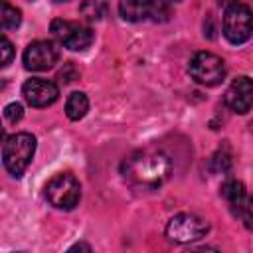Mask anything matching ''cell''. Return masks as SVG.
<instances>
[{"label":"cell","instance_id":"6da1fadb","mask_svg":"<svg viewBox=\"0 0 253 253\" xmlns=\"http://www.w3.org/2000/svg\"><path fill=\"white\" fill-rule=\"evenodd\" d=\"M170 158L162 152H136L123 164V174L140 188H158L170 176Z\"/></svg>","mask_w":253,"mask_h":253},{"label":"cell","instance_id":"7a4b0ae2","mask_svg":"<svg viewBox=\"0 0 253 253\" xmlns=\"http://www.w3.org/2000/svg\"><path fill=\"white\" fill-rule=\"evenodd\" d=\"M34 152H36V138L30 132H16L12 136H6L2 144V158L6 170L12 176L20 178L30 166Z\"/></svg>","mask_w":253,"mask_h":253},{"label":"cell","instance_id":"3957f363","mask_svg":"<svg viewBox=\"0 0 253 253\" xmlns=\"http://www.w3.org/2000/svg\"><path fill=\"white\" fill-rule=\"evenodd\" d=\"M45 198L57 210H73L81 198L79 180L69 172L55 174L45 186Z\"/></svg>","mask_w":253,"mask_h":253},{"label":"cell","instance_id":"277c9868","mask_svg":"<svg viewBox=\"0 0 253 253\" xmlns=\"http://www.w3.org/2000/svg\"><path fill=\"white\" fill-rule=\"evenodd\" d=\"M253 34V14L249 6L241 2H231L225 8L223 16V36L227 38L229 43L239 45L247 42Z\"/></svg>","mask_w":253,"mask_h":253},{"label":"cell","instance_id":"5b68a950","mask_svg":"<svg viewBox=\"0 0 253 253\" xmlns=\"http://www.w3.org/2000/svg\"><path fill=\"white\" fill-rule=\"evenodd\" d=\"M188 71L196 83L206 85V87H213V85H219L223 81L225 63L219 55H215L211 51H198L190 59Z\"/></svg>","mask_w":253,"mask_h":253},{"label":"cell","instance_id":"8992f818","mask_svg":"<svg viewBox=\"0 0 253 253\" xmlns=\"http://www.w3.org/2000/svg\"><path fill=\"white\" fill-rule=\"evenodd\" d=\"M210 225L206 219L194 213H178L166 225V237L174 243H190L208 233Z\"/></svg>","mask_w":253,"mask_h":253},{"label":"cell","instance_id":"52a82bcc","mask_svg":"<svg viewBox=\"0 0 253 253\" xmlns=\"http://www.w3.org/2000/svg\"><path fill=\"white\" fill-rule=\"evenodd\" d=\"M51 34L55 36V40L73 49V51H81L87 49L93 42V32L87 26H81L77 22H69V20H53L51 22Z\"/></svg>","mask_w":253,"mask_h":253},{"label":"cell","instance_id":"ba28073f","mask_svg":"<svg viewBox=\"0 0 253 253\" xmlns=\"http://www.w3.org/2000/svg\"><path fill=\"white\" fill-rule=\"evenodd\" d=\"M57 59H59V49L55 47V43L45 40L32 42L24 51V67L30 71H45L53 67Z\"/></svg>","mask_w":253,"mask_h":253},{"label":"cell","instance_id":"9c48e42d","mask_svg":"<svg viewBox=\"0 0 253 253\" xmlns=\"http://www.w3.org/2000/svg\"><path fill=\"white\" fill-rule=\"evenodd\" d=\"M223 101L233 113H239V115L247 113L253 107V81L247 75L235 77L227 87Z\"/></svg>","mask_w":253,"mask_h":253},{"label":"cell","instance_id":"30bf717a","mask_svg":"<svg viewBox=\"0 0 253 253\" xmlns=\"http://www.w3.org/2000/svg\"><path fill=\"white\" fill-rule=\"evenodd\" d=\"M22 95L32 107H47L59 97V89L49 79L32 77L22 85Z\"/></svg>","mask_w":253,"mask_h":253},{"label":"cell","instance_id":"8fae6325","mask_svg":"<svg viewBox=\"0 0 253 253\" xmlns=\"http://www.w3.org/2000/svg\"><path fill=\"white\" fill-rule=\"evenodd\" d=\"M119 12L126 22H140L150 16L158 20L162 6L158 0H119Z\"/></svg>","mask_w":253,"mask_h":253},{"label":"cell","instance_id":"7c38bea8","mask_svg":"<svg viewBox=\"0 0 253 253\" xmlns=\"http://www.w3.org/2000/svg\"><path fill=\"white\" fill-rule=\"evenodd\" d=\"M221 198L229 204V210L233 215H241V208L245 204V186L237 180H227L221 184V190H219Z\"/></svg>","mask_w":253,"mask_h":253},{"label":"cell","instance_id":"4fadbf2b","mask_svg":"<svg viewBox=\"0 0 253 253\" xmlns=\"http://www.w3.org/2000/svg\"><path fill=\"white\" fill-rule=\"evenodd\" d=\"M89 111V99L85 93L81 91H73L69 97H67V103H65V115L71 119V121H79L87 115Z\"/></svg>","mask_w":253,"mask_h":253},{"label":"cell","instance_id":"5bb4252c","mask_svg":"<svg viewBox=\"0 0 253 253\" xmlns=\"http://www.w3.org/2000/svg\"><path fill=\"white\" fill-rule=\"evenodd\" d=\"M107 0H83L79 12L87 22H99L103 20V16H107Z\"/></svg>","mask_w":253,"mask_h":253},{"label":"cell","instance_id":"9a60e30c","mask_svg":"<svg viewBox=\"0 0 253 253\" xmlns=\"http://www.w3.org/2000/svg\"><path fill=\"white\" fill-rule=\"evenodd\" d=\"M22 22V14L18 8L10 6L8 2H2V10H0V24H2V30H14L18 28Z\"/></svg>","mask_w":253,"mask_h":253},{"label":"cell","instance_id":"2e32d148","mask_svg":"<svg viewBox=\"0 0 253 253\" xmlns=\"http://www.w3.org/2000/svg\"><path fill=\"white\" fill-rule=\"evenodd\" d=\"M231 164H233V160H231V152L227 148H219L211 156V160H210V168H211L213 174H225V172H229Z\"/></svg>","mask_w":253,"mask_h":253},{"label":"cell","instance_id":"e0dca14e","mask_svg":"<svg viewBox=\"0 0 253 253\" xmlns=\"http://www.w3.org/2000/svg\"><path fill=\"white\" fill-rule=\"evenodd\" d=\"M4 117H6L8 123H18V121L24 117V109H22V105H20V103H10V105H6V109H4Z\"/></svg>","mask_w":253,"mask_h":253},{"label":"cell","instance_id":"ac0fdd59","mask_svg":"<svg viewBox=\"0 0 253 253\" xmlns=\"http://www.w3.org/2000/svg\"><path fill=\"white\" fill-rule=\"evenodd\" d=\"M241 217L247 229H253V196H249L241 208Z\"/></svg>","mask_w":253,"mask_h":253},{"label":"cell","instance_id":"d6986e66","mask_svg":"<svg viewBox=\"0 0 253 253\" xmlns=\"http://www.w3.org/2000/svg\"><path fill=\"white\" fill-rule=\"evenodd\" d=\"M0 49H2V67H8L10 61H12V55H14V47L10 43V40L6 36H2V42H0Z\"/></svg>","mask_w":253,"mask_h":253},{"label":"cell","instance_id":"ffe728a7","mask_svg":"<svg viewBox=\"0 0 253 253\" xmlns=\"http://www.w3.org/2000/svg\"><path fill=\"white\" fill-rule=\"evenodd\" d=\"M75 249H85V251H91V247H89V245H83V243H79V245H73V247H71V251H75Z\"/></svg>","mask_w":253,"mask_h":253},{"label":"cell","instance_id":"44dd1931","mask_svg":"<svg viewBox=\"0 0 253 253\" xmlns=\"http://www.w3.org/2000/svg\"><path fill=\"white\" fill-rule=\"evenodd\" d=\"M53 2H67V0H53Z\"/></svg>","mask_w":253,"mask_h":253},{"label":"cell","instance_id":"7402d4cb","mask_svg":"<svg viewBox=\"0 0 253 253\" xmlns=\"http://www.w3.org/2000/svg\"><path fill=\"white\" fill-rule=\"evenodd\" d=\"M164 2H178V0H164Z\"/></svg>","mask_w":253,"mask_h":253}]
</instances>
